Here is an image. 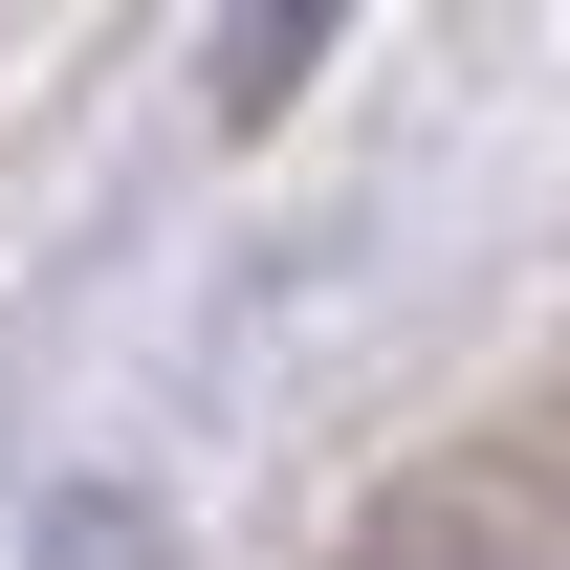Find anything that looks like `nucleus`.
I'll list each match as a JSON object with an SVG mask.
<instances>
[{
    "label": "nucleus",
    "mask_w": 570,
    "mask_h": 570,
    "mask_svg": "<svg viewBox=\"0 0 570 570\" xmlns=\"http://www.w3.org/2000/svg\"><path fill=\"white\" fill-rule=\"evenodd\" d=\"M307 45H330V0H242V45H219V110H285V88H307Z\"/></svg>",
    "instance_id": "nucleus-2"
},
{
    "label": "nucleus",
    "mask_w": 570,
    "mask_h": 570,
    "mask_svg": "<svg viewBox=\"0 0 570 570\" xmlns=\"http://www.w3.org/2000/svg\"><path fill=\"white\" fill-rule=\"evenodd\" d=\"M352 570H570V549H549V527H504V504H395Z\"/></svg>",
    "instance_id": "nucleus-1"
}]
</instances>
